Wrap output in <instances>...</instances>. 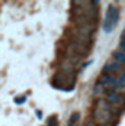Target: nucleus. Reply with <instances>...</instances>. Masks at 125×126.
<instances>
[{"label": "nucleus", "instance_id": "obj_3", "mask_svg": "<svg viewBox=\"0 0 125 126\" xmlns=\"http://www.w3.org/2000/svg\"><path fill=\"white\" fill-rule=\"evenodd\" d=\"M80 119V114L79 113H74L71 117H70V120H68V126H74L76 125V122Z\"/></svg>", "mask_w": 125, "mask_h": 126}, {"label": "nucleus", "instance_id": "obj_1", "mask_svg": "<svg viewBox=\"0 0 125 126\" xmlns=\"http://www.w3.org/2000/svg\"><path fill=\"white\" fill-rule=\"evenodd\" d=\"M93 117L96 120V123L99 125H108L112 119V106L105 100H98L96 107L93 110Z\"/></svg>", "mask_w": 125, "mask_h": 126}, {"label": "nucleus", "instance_id": "obj_2", "mask_svg": "<svg viewBox=\"0 0 125 126\" xmlns=\"http://www.w3.org/2000/svg\"><path fill=\"white\" fill-rule=\"evenodd\" d=\"M118 17H119V12L115 6H111L108 9V13H106V19H105V23H103V29L106 32L112 31L113 28L118 23Z\"/></svg>", "mask_w": 125, "mask_h": 126}]
</instances>
